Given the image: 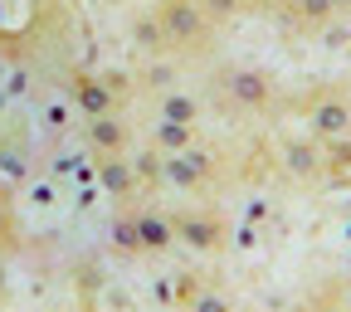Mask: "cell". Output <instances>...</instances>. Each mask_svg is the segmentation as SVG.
Returning a JSON list of instances; mask_svg holds the SVG:
<instances>
[{
    "mask_svg": "<svg viewBox=\"0 0 351 312\" xmlns=\"http://www.w3.org/2000/svg\"><path fill=\"white\" fill-rule=\"evenodd\" d=\"M152 15L161 25V39H166L171 59H205V54H215L219 25L195 5V0H156Z\"/></svg>",
    "mask_w": 351,
    "mask_h": 312,
    "instance_id": "1",
    "label": "cell"
},
{
    "mask_svg": "<svg viewBox=\"0 0 351 312\" xmlns=\"http://www.w3.org/2000/svg\"><path fill=\"white\" fill-rule=\"evenodd\" d=\"M215 93H219V103H225L230 112H244V117H263V112H274L283 103L278 78L269 69H258V64H225V69H215Z\"/></svg>",
    "mask_w": 351,
    "mask_h": 312,
    "instance_id": "2",
    "label": "cell"
},
{
    "mask_svg": "<svg viewBox=\"0 0 351 312\" xmlns=\"http://www.w3.org/2000/svg\"><path fill=\"white\" fill-rule=\"evenodd\" d=\"M302 127L313 142H341L351 137V93L346 88H313L302 98Z\"/></svg>",
    "mask_w": 351,
    "mask_h": 312,
    "instance_id": "3",
    "label": "cell"
},
{
    "mask_svg": "<svg viewBox=\"0 0 351 312\" xmlns=\"http://www.w3.org/2000/svg\"><path fill=\"white\" fill-rule=\"evenodd\" d=\"M73 108L78 117H108V112H122V98H127V73H78L73 78Z\"/></svg>",
    "mask_w": 351,
    "mask_h": 312,
    "instance_id": "4",
    "label": "cell"
},
{
    "mask_svg": "<svg viewBox=\"0 0 351 312\" xmlns=\"http://www.w3.org/2000/svg\"><path fill=\"white\" fill-rule=\"evenodd\" d=\"M171 225H176V239L200 254H219L230 244V225L215 210H181V215H171Z\"/></svg>",
    "mask_w": 351,
    "mask_h": 312,
    "instance_id": "5",
    "label": "cell"
},
{
    "mask_svg": "<svg viewBox=\"0 0 351 312\" xmlns=\"http://www.w3.org/2000/svg\"><path fill=\"white\" fill-rule=\"evenodd\" d=\"M274 156H278V166L288 171V181H298V186H322V142H313V137H283V142L274 147Z\"/></svg>",
    "mask_w": 351,
    "mask_h": 312,
    "instance_id": "6",
    "label": "cell"
},
{
    "mask_svg": "<svg viewBox=\"0 0 351 312\" xmlns=\"http://www.w3.org/2000/svg\"><path fill=\"white\" fill-rule=\"evenodd\" d=\"M88 147L93 156H132V127L122 112H108V117H88Z\"/></svg>",
    "mask_w": 351,
    "mask_h": 312,
    "instance_id": "7",
    "label": "cell"
},
{
    "mask_svg": "<svg viewBox=\"0 0 351 312\" xmlns=\"http://www.w3.org/2000/svg\"><path fill=\"white\" fill-rule=\"evenodd\" d=\"M127 225H132V239H137L142 254H156V249L176 244V225H171V215H161V210H132Z\"/></svg>",
    "mask_w": 351,
    "mask_h": 312,
    "instance_id": "8",
    "label": "cell"
},
{
    "mask_svg": "<svg viewBox=\"0 0 351 312\" xmlns=\"http://www.w3.org/2000/svg\"><path fill=\"white\" fill-rule=\"evenodd\" d=\"M274 20H283L298 34H317V29H327L337 20V5H332V0H283V10Z\"/></svg>",
    "mask_w": 351,
    "mask_h": 312,
    "instance_id": "9",
    "label": "cell"
},
{
    "mask_svg": "<svg viewBox=\"0 0 351 312\" xmlns=\"http://www.w3.org/2000/svg\"><path fill=\"white\" fill-rule=\"evenodd\" d=\"M98 176H103V186L117 205H132L137 200V166H132V156H98Z\"/></svg>",
    "mask_w": 351,
    "mask_h": 312,
    "instance_id": "10",
    "label": "cell"
},
{
    "mask_svg": "<svg viewBox=\"0 0 351 312\" xmlns=\"http://www.w3.org/2000/svg\"><path fill=\"white\" fill-rule=\"evenodd\" d=\"M176 298H181V312H234L230 293L210 288V283L195 278V274H181V288H176Z\"/></svg>",
    "mask_w": 351,
    "mask_h": 312,
    "instance_id": "11",
    "label": "cell"
},
{
    "mask_svg": "<svg viewBox=\"0 0 351 312\" xmlns=\"http://www.w3.org/2000/svg\"><path fill=\"white\" fill-rule=\"evenodd\" d=\"M205 108L195 93H186V88H161L156 98V122H176V127H200Z\"/></svg>",
    "mask_w": 351,
    "mask_h": 312,
    "instance_id": "12",
    "label": "cell"
},
{
    "mask_svg": "<svg viewBox=\"0 0 351 312\" xmlns=\"http://www.w3.org/2000/svg\"><path fill=\"white\" fill-rule=\"evenodd\" d=\"M322 186H332V191L351 186V137L322 147Z\"/></svg>",
    "mask_w": 351,
    "mask_h": 312,
    "instance_id": "13",
    "label": "cell"
},
{
    "mask_svg": "<svg viewBox=\"0 0 351 312\" xmlns=\"http://www.w3.org/2000/svg\"><path fill=\"white\" fill-rule=\"evenodd\" d=\"M152 142H156V152H161V156H176V152H186V147H195V127H176V122H156V132H152Z\"/></svg>",
    "mask_w": 351,
    "mask_h": 312,
    "instance_id": "14",
    "label": "cell"
},
{
    "mask_svg": "<svg viewBox=\"0 0 351 312\" xmlns=\"http://www.w3.org/2000/svg\"><path fill=\"white\" fill-rule=\"evenodd\" d=\"M195 5H200V10L219 25V29H230L239 15H249V0H195Z\"/></svg>",
    "mask_w": 351,
    "mask_h": 312,
    "instance_id": "15",
    "label": "cell"
},
{
    "mask_svg": "<svg viewBox=\"0 0 351 312\" xmlns=\"http://www.w3.org/2000/svg\"><path fill=\"white\" fill-rule=\"evenodd\" d=\"M249 10H263V15H278L283 0H249Z\"/></svg>",
    "mask_w": 351,
    "mask_h": 312,
    "instance_id": "16",
    "label": "cell"
},
{
    "mask_svg": "<svg viewBox=\"0 0 351 312\" xmlns=\"http://www.w3.org/2000/svg\"><path fill=\"white\" fill-rule=\"evenodd\" d=\"M5 288H10V269H5V259H0V302H5Z\"/></svg>",
    "mask_w": 351,
    "mask_h": 312,
    "instance_id": "17",
    "label": "cell"
},
{
    "mask_svg": "<svg viewBox=\"0 0 351 312\" xmlns=\"http://www.w3.org/2000/svg\"><path fill=\"white\" fill-rule=\"evenodd\" d=\"M332 5H337V15H341V10H351V0H332Z\"/></svg>",
    "mask_w": 351,
    "mask_h": 312,
    "instance_id": "18",
    "label": "cell"
},
{
    "mask_svg": "<svg viewBox=\"0 0 351 312\" xmlns=\"http://www.w3.org/2000/svg\"><path fill=\"white\" fill-rule=\"evenodd\" d=\"M298 312H322V307H298Z\"/></svg>",
    "mask_w": 351,
    "mask_h": 312,
    "instance_id": "19",
    "label": "cell"
}]
</instances>
